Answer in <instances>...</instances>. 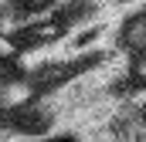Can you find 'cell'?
Instances as JSON below:
<instances>
[{
	"instance_id": "6da1fadb",
	"label": "cell",
	"mask_w": 146,
	"mask_h": 142,
	"mask_svg": "<svg viewBox=\"0 0 146 142\" xmlns=\"http://www.w3.org/2000/svg\"><path fill=\"white\" fill-rule=\"evenodd\" d=\"M3 3H10V0H0V7H3Z\"/></svg>"
}]
</instances>
